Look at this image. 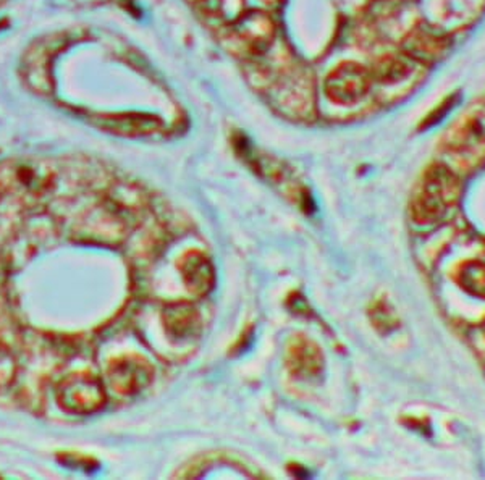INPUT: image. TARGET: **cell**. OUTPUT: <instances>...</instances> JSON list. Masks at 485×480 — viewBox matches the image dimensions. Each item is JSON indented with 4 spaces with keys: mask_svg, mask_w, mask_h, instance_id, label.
<instances>
[{
    "mask_svg": "<svg viewBox=\"0 0 485 480\" xmlns=\"http://www.w3.org/2000/svg\"><path fill=\"white\" fill-rule=\"evenodd\" d=\"M180 272L187 288L196 296H206L216 284V268L211 259L199 251H191L181 259Z\"/></svg>",
    "mask_w": 485,
    "mask_h": 480,
    "instance_id": "cell-1",
    "label": "cell"
},
{
    "mask_svg": "<svg viewBox=\"0 0 485 480\" xmlns=\"http://www.w3.org/2000/svg\"><path fill=\"white\" fill-rule=\"evenodd\" d=\"M285 361L290 373L298 379L314 377L322 369V355L319 348L301 335L290 341Z\"/></svg>",
    "mask_w": 485,
    "mask_h": 480,
    "instance_id": "cell-2",
    "label": "cell"
},
{
    "mask_svg": "<svg viewBox=\"0 0 485 480\" xmlns=\"http://www.w3.org/2000/svg\"><path fill=\"white\" fill-rule=\"evenodd\" d=\"M163 327L169 337L185 341L195 337L201 329V317L189 302H175L163 311Z\"/></svg>",
    "mask_w": 485,
    "mask_h": 480,
    "instance_id": "cell-3",
    "label": "cell"
},
{
    "mask_svg": "<svg viewBox=\"0 0 485 480\" xmlns=\"http://www.w3.org/2000/svg\"><path fill=\"white\" fill-rule=\"evenodd\" d=\"M153 367L139 359H125L112 367V383L120 393L131 395L153 380Z\"/></svg>",
    "mask_w": 485,
    "mask_h": 480,
    "instance_id": "cell-4",
    "label": "cell"
},
{
    "mask_svg": "<svg viewBox=\"0 0 485 480\" xmlns=\"http://www.w3.org/2000/svg\"><path fill=\"white\" fill-rule=\"evenodd\" d=\"M104 391L99 383L90 377L73 379L72 385L67 387V403L73 411L91 412L102 406Z\"/></svg>",
    "mask_w": 485,
    "mask_h": 480,
    "instance_id": "cell-5",
    "label": "cell"
},
{
    "mask_svg": "<svg viewBox=\"0 0 485 480\" xmlns=\"http://www.w3.org/2000/svg\"><path fill=\"white\" fill-rule=\"evenodd\" d=\"M366 88V80L358 68H342L330 76L327 92L335 100H351L360 96Z\"/></svg>",
    "mask_w": 485,
    "mask_h": 480,
    "instance_id": "cell-6",
    "label": "cell"
},
{
    "mask_svg": "<svg viewBox=\"0 0 485 480\" xmlns=\"http://www.w3.org/2000/svg\"><path fill=\"white\" fill-rule=\"evenodd\" d=\"M238 28L242 31V36H244L246 41L251 43L252 45L267 44L272 37V33H274L272 21L269 17H266L262 13H252L250 17L244 18Z\"/></svg>",
    "mask_w": 485,
    "mask_h": 480,
    "instance_id": "cell-7",
    "label": "cell"
}]
</instances>
